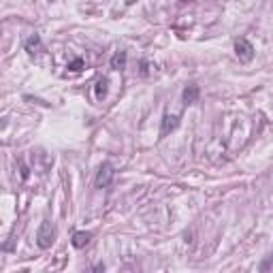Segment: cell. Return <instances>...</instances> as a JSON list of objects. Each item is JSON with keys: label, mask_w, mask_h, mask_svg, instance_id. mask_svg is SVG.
<instances>
[{"label": "cell", "mask_w": 273, "mask_h": 273, "mask_svg": "<svg viewBox=\"0 0 273 273\" xmlns=\"http://www.w3.org/2000/svg\"><path fill=\"white\" fill-rule=\"evenodd\" d=\"M53 241H56V228H53V224L49 220H43L39 231H36V245L41 250H47L53 245Z\"/></svg>", "instance_id": "obj_1"}, {"label": "cell", "mask_w": 273, "mask_h": 273, "mask_svg": "<svg viewBox=\"0 0 273 273\" xmlns=\"http://www.w3.org/2000/svg\"><path fill=\"white\" fill-rule=\"evenodd\" d=\"M113 177H115L113 167H111L109 162H103L100 164V169H98V173H96V177H94V186L96 188H109Z\"/></svg>", "instance_id": "obj_2"}, {"label": "cell", "mask_w": 273, "mask_h": 273, "mask_svg": "<svg viewBox=\"0 0 273 273\" xmlns=\"http://www.w3.org/2000/svg\"><path fill=\"white\" fill-rule=\"evenodd\" d=\"M235 53L241 62H252L254 58V45L248 39H237L235 41Z\"/></svg>", "instance_id": "obj_3"}, {"label": "cell", "mask_w": 273, "mask_h": 273, "mask_svg": "<svg viewBox=\"0 0 273 273\" xmlns=\"http://www.w3.org/2000/svg\"><path fill=\"white\" fill-rule=\"evenodd\" d=\"M177 126H179V115L167 113V115L162 117V126H160V139H164L169 132H173Z\"/></svg>", "instance_id": "obj_4"}, {"label": "cell", "mask_w": 273, "mask_h": 273, "mask_svg": "<svg viewBox=\"0 0 273 273\" xmlns=\"http://www.w3.org/2000/svg\"><path fill=\"white\" fill-rule=\"evenodd\" d=\"M24 47H26V51H28L30 56H36V53H43V51H45V47H43V41H41L39 34H32L30 39H26Z\"/></svg>", "instance_id": "obj_5"}, {"label": "cell", "mask_w": 273, "mask_h": 273, "mask_svg": "<svg viewBox=\"0 0 273 273\" xmlns=\"http://www.w3.org/2000/svg\"><path fill=\"white\" fill-rule=\"evenodd\" d=\"M199 94H201L199 85H196V83H188L184 88V103L186 105H194L196 100H199Z\"/></svg>", "instance_id": "obj_6"}, {"label": "cell", "mask_w": 273, "mask_h": 273, "mask_svg": "<svg viewBox=\"0 0 273 273\" xmlns=\"http://www.w3.org/2000/svg\"><path fill=\"white\" fill-rule=\"evenodd\" d=\"M90 239H92V233H88V231H77V233L73 235L71 243H73L77 250H81V248H85V245L90 243Z\"/></svg>", "instance_id": "obj_7"}, {"label": "cell", "mask_w": 273, "mask_h": 273, "mask_svg": "<svg viewBox=\"0 0 273 273\" xmlns=\"http://www.w3.org/2000/svg\"><path fill=\"white\" fill-rule=\"evenodd\" d=\"M107 90H109V79H107V77H100L98 81H96V88H94L96 100H103L105 96H107Z\"/></svg>", "instance_id": "obj_8"}, {"label": "cell", "mask_w": 273, "mask_h": 273, "mask_svg": "<svg viewBox=\"0 0 273 273\" xmlns=\"http://www.w3.org/2000/svg\"><path fill=\"white\" fill-rule=\"evenodd\" d=\"M126 58H128L126 51H115L113 58H111V68H115V71H122V68H126Z\"/></svg>", "instance_id": "obj_9"}, {"label": "cell", "mask_w": 273, "mask_h": 273, "mask_svg": "<svg viewBox=\"0 0 273 273\" xmlns=\"http://www.w3.org/2000/svg\"><path fill=\"white\" fill-rule=\"evenodd\" d=\"M83 66H85V64H83V60H81V58H75V60H73L71 64H68V71H73V73H79V71H81Z\"/></svg>", "instance_id": "obj_10"}, {"label": "cell", "mask_w": 273, "mask_h": 273, "mask_svg": "<svg viewBox=\"0 0 273 273\" xmlns=\"http://www.w3.org/2000/svg\"><path fill=\"white\" fill-rule=\"evenodd\" d=\"M184 2H190V0H184Z\"/></svg>", "instance_id": "obj_11"}]
</instances>
